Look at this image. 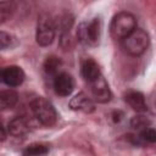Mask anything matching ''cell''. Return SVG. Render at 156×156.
<instances>
[{"instance_id": "4", "label": "cell", "mask_w": 156, "mask_h": 156, "mask_svg": "<svg viewBox=\"0 0 156 156\" xmlns=\"http://www.w3.org/2000/svg\"><path fill=\"white\" fill-rule=\"evenodd\" d=\"M102 23L99 17L93 18L89 23H80L77 29V38L82 44L87 45H98L101 37Z\"/></svg>"}, {"instance_id": "20", "label": "cell", "mask_w": 156, "mask_h": 156, "mask_svg": "<svg viewBox=\"0 0 156 156\" xmlns=\"http://www.w3.org/2000/svg\"><path fill=\"white\" fill-rule=\"evenodd\" d=\"M1 133H2V135H1V140L4 141V140H5V138H6V133H5V129H4V127H1Z\"/></svg>"}, {"instance_id": "10", "label": "cell", "mask_w": 156, "mask_h": 156, "mask_svg": "<svg viewBox=\"0 0 156 156\" xmlns=\"http://www.w3.org/2000/svg\"><path fill=\"white\" fill-rule=\"evenodd\" d=\"M124 101L136 112H145L147 110V105L144 95L136 90H129L124 94Z\"/></svg>"}, {"instance_id": "7", "label": "cell", "mask_w": 156, "mask_h": 156, "mask_svg": "<svg viewBox=\"0 0 156 156\" xmlns=\"http://www.w3.org/2000/svg\"><path fill=\"white\" fill-rule=\"evenodd\" d=\"M74 89L73 77L66 72L58 73L54 78V90L58 96H68Z\"/></svg>"}, {"instance_id": "12", "label": "cell", "mask_w": 156, "mask_h": 156, "mask_svg": "<svg viewBox=\"0 0 156 156\" xmlns=\"http://www.w3.org/2000/svg\"><path fill=\"white\" fill-rule=\"evenodd\" d=\"M7 129H9V133L13 136H22L28 133L29 124H28L27 119L23 118L22 116H16L9 122Z\"/></svg>"}, {"instance_id": "17", "label": "cell", "mask_w": 156, "mask_h": 156, "mask_svg": "<svg viewBox=\"0 0 156 156\" xmlns=\"http://www.w3.org/2000/svg\"><path fill=\"white\" fill-rule=\"evenodd\" d=\"M139 139L143 144H154V143H156V129L147 127V128L140 130Z\"/></svg>"}, {"instance_id": "18", "label": "cell", "mask_w": 156, "mask_h": 156, "mask_svg": "<svg viewBox=\"0 0 156 156\" xmlns=\"http://www.w3.org/2000/svg\"><path fill=\"white\" fill-rule=\"evenodd\" d=\"M16 45V38L6 32H0V48L2 50Z\"/></svg>"}, {"instance_id": "1", "label": "cell", "mask_w": 156, "mask_h": 156, "mask_svg": "<svg viewBox=\"0 0 156 156\" xmlns=\"http://www.w3.org/2000/svg\"><path fill=\"white\" fill-rule=\"evenodd\" d=\"M136 29V18L133 13L121 11L116 13L110 24V33L113 39L123 40Z\"/></svg>"}, {"instance_id": "8", "label": "cell", "mask_w": 156, "mask_h": 156, "mask_svg": "<svg viewBox=\"0 0 156 156\" xmlns=\"http://www.w3.org/2000/svg\"><path fill=\"white\" fill-rule=\"evenodd\" d=\"M24 72L18 66H7L1 71V79L9 87H18L24 80Z\"/></svg>"}, {"instance_id": "5", "label": "cell", "mask_w": 156, "mask_h": 156, "mask_svg": "<svg viewBox=\"0 0 156 156\" xmlns=\"http://www.w3.org/2000/svg\"><path fill=\"white\" fill-rule=\"evenodd\" d=\"M55 30L56 24L55 20L48 13H43L38 18L35 39L40 46H49L55 39Z\"/></svg>"}, {"instance_id": "16", "label": "cell", "mask_w": 156, "mask_h": 156, "mask_svg": "<svg viewBox=\"0 0 156 156\" xmlns=\"http://www.w3.org/2000/svg\"><path fill=\"white\" fill-rule=\"evenodd\" d=\"M13 2H10V1H1L0 2V22L4 23L6 22L10 16L12 15L13 12Z\"/></svg>"}, {"instance_id": "19", "label": "cell", "mask_w": 156, "mask_h": 156, "mask_svg": "<svg viewBox=\"0 0 156 156\" xmlns=\"http://www.w3.org/2000/svg\"><path fill=\"white\" fill-rule=\"evenodd\" d=\"M149 124H150V121H149L146 117H144V116H134V117L130 119V126H132L133 128H135V129L143 130V129L147 128Z\"/></svg>"}, {"instance_id": "15", "label": "cell", "mask_w": 156, "mask_h": 156, "mask_svg": "<svg viewBox=\"0 0 156 156\" xmlns=\"http://www.w3.org/2000/svg\"><path fill=\"white\" fill-rule=\"evenodd\" d=\"M49 152V145L41 143H34L28 145L23 150V156H43Z\"/></svg>"}, {"instance_id": "14", "label": "cell", "mask_w": 156, "mask_h": 156, "mask_svg": "<svg viewBox=\"0 0 156 156\" xmlns=\"http://www.w3.org/2000/svg\"><path fill=\"white\" fill-rule=\"evenodd\" d=\"M61 66H62L61 60L52 55V56L46 57V60L44 61L43 68H44V72L48 76H55L56 77L58 74V69L61 68Z\"/></svg>"}, {"instance_id": "13", "label": "cell", "mask_w": 156, "mask_h": 156, "mask_svg": "<svg viewBox=\"0 0 156 156\" xmlns=\"http://www.w3.org/2000/svg\"><path fill=\"white\" fill-rule=\"evenodd\" d=\"M18 101V94L12 90H1L0 91V107L1 110H7V108H12Z\"/></svg>"}, {"instance_id": "9", "label": "cell", "mask_w": 156, "mask_h": 156, "mask_svg": "<svg viewBox=\"0 0 156 156\" xmlns=\"http://www.w3.org/2000/svg\"><path fill=\"white\" fill-rule=\"evenodd\" d=\"M80 73H82V77L84 78V80L88 82L89 84L93 83L94 80H96V79L101 76L100 68H99L98 63H96L93 58H90V57L85 58V60L82 62Z\"/></svg>"}, {"instance_id": "3", "label": "cell", "mask_w": 156, "mask_h": 156, "mask_svg": "<svg viewBox=\"0 0 156 156\" xmlns=\"http://www.w3.org/2000/svg\"><path fill=\"white\" fill-rule=\"evenodd\" d=\"M150 44L149 34L140 28H136L127 38L122 40L123 50L130 56H140L146 51Z\"/></svg>"}, {"instance_id": "2", "label": "cell", "mask_w": 156, "mask_h": 156, "mask_svg": "<svg viewBox=\"0 0 156 156\" xmlns=\"http://www.w3.org/2000/svg\"><path fill=\"white\" fill-rule=\"evenodd\" d=\"M30 110L38 122L45 127H51L56 123L57 113L52 104L43 96L34 98L30 102Z\"/></svg>"}, {"instance_id": "6", "label": "cell", "mask_w": 156, "mask_h": 156, "mask_svg": "<svg viewBox=\"0 0 156 156\" xmlns=\"http://www.w3.org/2000/svg\"><path fill=\"white\" fill-rule=\"evenodd\" d=\"M90 91H91L93 99L99 104L108 102L111 99V90L108 88L106 79L102 76H100L96 80L90 83Z\"/></svg>"}, {"instance_id": "11", "label": "cell", "mask_w": 156, "mask_h": 156, "mask_svg": "<svg viewBox=\"0 0 156 156\" xmlns=\"http://www.w3.org/2000/svg\"><path fill=\"white\" fill-rule=\"evenodd\" d=\"M69 107L74 111H82L85 113H90L95 108L93 101L84 93H78L74 98H72L69 101Z\"/></svg>"}]
</instances>
